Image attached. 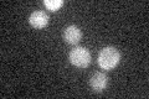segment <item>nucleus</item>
I'll return each mask as SVG.
<instances>
[{"label": "nucleus", "instance_id": "6", "mask_svg": "<svg viewBox=\"0 0 149 99\" xmlns=\"http://www.w3.org/2000/svg\"><path fill=\"white\" fill-rule=\"evenodd\" d=\"M44 5L50 11H57L58 9L63 5V1L62 0H45Z\"/></svg>", "mask_w": 149, "mask_h": 99}, {"label": "nucleus", "instance_id": "5", "mask_svg": "<svg viewBox=\"0 0 149 99\" xmlns=\"http://www.w3.org/2000/svg\"><path fill=\"white\" fill-rule=\"evenodd\" d=\"M29 22L35 29H44L49 24V15L45 11H34L29 17Z\"/></svg>", "mask_w": 149, "mask_h": 99}, {"label": "nucleus", "instance_id": "4", "mask_svg": "<svg viewBox=\"0 0 149 99\" xmlns=\"http://www.w3.org/2000/svg\"><path fill=\"white\" fill-rule=\"evenodd\" d=\"M107 82H108V78L104 73L102 72H96L93 73L91 76V79H90V86L91 88L93 89L95 92L97 93H101L103 92L106 87H107Z\"/></svg>", "mask_w": 149, "mask_h": 99}, {"label": "nucleus", "instance_id": "1", "mask_svg": "<svg viewBox=\"0 0 149 99\" xmlns=\"http://www.w3.org/2000/svg\"><path fill=\"white\" fill-rule=\"evenodd\" d=\"M119 60H120L119 51L113 46H107L104 48H102L98 53V58H97L100 67L104 71L113 69L119 63Z\"/></svg>", "mask_w": 149, "mask_h": 99}, {"label": "nucleus", "instance_id": "2", "mask_svg": "<svg viewBox=\"0 0 149 99\" xmlns=\"http://www.w3.org/2000/svg\"><path fill=\"white\" fill-rule=\"evenodd\" d=\"M70 62L74 67L86 68L91 63V53L86 47H74L70 52Z\"/></svg>", "mask_w": 149, "mask_h": 99}, {"label": "nucleus", "instance_id": "3", "mask_svg": "<svg viewBox=\"0 0 149 99\" xmlns=\"http://www.w3.org/2000/svg\"><path fill=\"white\" fill-rule=\"evenodd\" d=\"M63 40L70 45H76L82 39V32L76 25H70L63 30Z\"/></svg>", "mask_w": 149, "mask_h": 99}]
</instances>
